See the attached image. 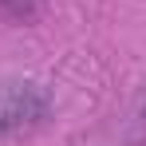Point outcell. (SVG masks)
Masks as SVG:
<instances>
[{
  "label": "cell",
  "instance_id": "obj_1",
  "mask_svg": "<svg viewBox=\"0 0 146 146\" xmlns=\"http://www.w3.org/2000/svg\"><path fill=\"white\" fill-rule=\"evenodd\" d=\"M48 115V95L36 83H12L0 95V138Z\"/></svg>",
  "mask_w": 146,
  "mask_h": 146
},
{
  "label": "cell",
  "instance_id": "obj_2",
  "mask_svg": "<svg viewBox=\"0 0 146 146\" xmlns=\"http://www.w3.org/2000/svg\"><path fill=\"white\" fill-rule=\"evenodd\" d=\"M0 8L12 12V16H20V20H32V16H36V4H32V0H0Z\"/></svg>",
  "mask_w": 146,
  "mask_h": 146
}]
</instances>
